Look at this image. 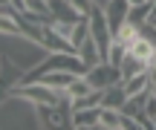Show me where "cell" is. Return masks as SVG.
<instances>
[{"label":"cell","mask_w":156,"mask_h":130,"mask_svg":"<svg viewBox=\"0 0 156 130\" xmlns=\"http://www.w3.org/2000/svg\"><path fill=\"white\" fill-rule=\"evenodd\" d=\"M101 130H122V110L101 107Z\"/></svg>","instance_id":"12"},{"label":"cell","mask_w":156,"mask_h":130,"mask_svg":"<svg viewBox=\"0 0 156 130\" xmlns=\"http://www.w3.org/2000/svg\"><path fill=\"white\" fill-rule=\"evenodd\" d=\"M153 23H156V17H153Z\"/></svg>","instance_id":"17"},{"label":"cell","mask_w":156,"mask_h":130,"mask_svg":"<svg viewBox=\"0 0 156 130\" xmlns=\"http://www.w3.org/2000/svg\"><path fill=\"white\" fill-rule=\"evenodd\" d=\"M84 75H87V81L95 87V90H107V87H113V84L122 81V69H119L116 64H110V61H98L95 67H90Z\"/></svg>","instance_id":"2"},{"label":"cell","mask_w":156,"mask_h":130,"mask_svg":"<svg viewBox=\"0 0 156 130\" xmlns=\"http://www.w3.org/2000/svg\"><path fill=\"white\" fill-rule=\"evenodd\" d=\"M127 3H130V6H139V3H145V0H127Z\"/></svg>","instance_id":"15"},{"label":"cell","mask_w":156,"mask_h":130,"mask_svg":"<svg viewBox=\"0 0 156 130\" xmlns=\"http://www.w3.org/2000/svg\"><path fill=\"white\" fill-rule=\"evenodd\" d=\"M122 84H124V90H127V98H133V96H139V93L151 90V87H153V81H151V69H147V72L133 75V78H124Z\"/></svg>","instance_id":"10"},{"label":"cell","mask_w":156,"mask_h":130,"mask_svg":"<svg viewBox=\"0 0 156 130\" xmlns=\"http://www.w3.org/2000/svg\"><path fill=\"white\" fill-rule=\"evenodd\" d=\"M151 81H153V90H156V61H153V67H151Z\"/></svg>","instance_id":"14"},{"label":"cell","mask_w":156,"mask_h":130,"mask_svg":"<svg viewBox=\"0 0 156 130\" xmlns=\"http://www.w3.org/2000/svg\"><path fill=\"white\" fill-rule=\"evenodd\" d=\"M90 93H95V87L87 81V75H78V78H73V84L67 87V96L73 98V101H78V98L90 96Z\"/></svg>","instance_id":"11"},{"label":"cell","mask_w":156,"mask_h":130,"mask_svg":"<svg viewBox=\"0 0 156 130\" xmlns=\"http://www.w3.org/2000/svg\"><path fill=\"white\" fill-rule=\"evenodd\" d=\"M151 6L153 3H147V0H145V3H139V6H130V17H127V20L136 23V26L147 23V20H151Z\"/></svg>","instance_id":"13"},{"label":"cell","mask_w":156,"mask_h":130,"mask_svg":"<svg viewBox=\"0 0 156 130\" xmlns=\"http://www.w3.org/2000/svg\"><path fill=\"white\" fill-rule=\"evenodd\" d=\"M75 55L81 58L84 64H87V69H90V67H95L98 61H104V58H101V49H98V44H95V38H93V35H87V38L78 44Z\"/></svg>","instance_id":"7"},{"label":"cell","mask_w":156,"mask_h":130,"mask_svg":"<svg viewBox=\"0 0 156 130\" xmlns=\"http://www.w3.org/2000/svg\"><path fill=\"white\" fill-rule=\"evenodd\" d=\"M38 127H73V101L64 104H32Z\"/></svg>","instance_id":"1"},{"label":"cell","mask_w":156,"mask_h":130,"mask_svg":"<svg viewBox=\"0 0 156 130\" xmlns=\"http://www.w3.org/2000/svg\"><path fill=\"white\" fill-rule=\"evenodd\" d=\"M49 9H52V17H55V20H67V23H78L81 17H87V15H81L69 0H49Z\"/></svg>","instance_id":"8"},{"label":"cell","mask_w":156,"mask_h":130,"mask_svg":"<svg viewBox=\"0 0 156 130\" xmlns=\"http://www.w3.org/2000/svg\"><path fill=\"white\" fill-rule=\"evenodd\" d=\"M124 104H127V90H124L122 81H119V84H113V87H107V90H101V107L122 110Z\"/></svg>","instance_id":"6"},{"label":"cell","mask_w":156,"mask_h":130,"mask_svg":"<svg viewBox=\"0 0 156 130\" xmlns=\"http://www.w3.org/2000/svg\"><path fill=\"white\" fill-rule=\"evenodd\" d=\"M41 44H44V49H49V52H75V44L69 38H64L52 23L44 26V38H41Z\"/></svg>","instance_id":"4"},{"label":"cell","mask_w":156,"mask_h":130,"mask_svg":"<svg viewBox=\"0 0 156 130\" xmlns=\"http://www.w3.org/2000/svg\"><path fill=\"white\" fill-rule=\"evenodd\" d=\"M119 69H122V81H124V78H133V75H139V72H147L151 64L142 61V58L133 55V52H127V55L122 58V64H119Z\"/></svg>","instance_id":"9"},{"label":"cell","mask_w":156,"mask_h":130,"mask_svg":"<svg viewBox=\"0 0 156 130\" xmlns=\"http://www.w3.org/2000/svg\"><path fill=\"white\" fill-rule=\"evenodd\" d=\"M73 127H75V130H93V127H101V104H95V107H78V110H73Z\"/></svg>","instance_id":"5"},{"label":"cell","mask_w":156,"mask_h":130,"mask_svg":"<svg viewBox=\"0 0 156 130\" xmlns=\"http://www.w3.org/2000/svg\"><path fill=\"white\" fill-rule=\"evenodd\" d=\"M12 3H15V6H17V9H23V0H12Z\"/></svg>","instance_id":"16"},{"label":"cell","mask_w":156,"mask_h":130,"mask_svg":"<svg viewBox=\"0 0 156 130\" xmlns=\"http://www.w3.org/2000/svg\"><path fill=\"white\" fill-rule=\"evenodd\" d=\"M104 15H107V23H110V32H113V38L119 35V29L127 23V17H130V3L127 0H107L104 3Z\"/></svg>","instance_id":"3"}]
</instances>
